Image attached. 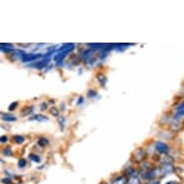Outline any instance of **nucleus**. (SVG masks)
I'll return each mask as SVG.
<instances>
[{"label": "nucleus", "mask_w": 184, "mask_h": 184, "mask_svg": "<svg viewBox=\"0 0 184 184\" xmlns=\"http://www.w3.org/2000/svg\"><path fill=\"white\" fill-rule=\"evenodd\" d=\"M154 149H155L156 153H159L160 155H167L170 152L169 144L165 143V142H162V140H156L154 143Z\"/></svg>", "instance_id": "f257e3e1"}, {"label": "nucleus", "mask_w": 184, "mask_h": 184, "mask_svg": "<svg viewBox=\"0 0 184 184\" xmlns=\"http://www.w3.org/2000/svg\"><path fill=\"white\" fill-rule=\"evenodd\" d=\"M131 160H134L137 163H142L144 160H147V150L144 148H138L135 149V152L133 153V156H131Z\"/></svg>", "instance_id": "f03ea898"}, {"label": "nucleus", "mask_w": 184, "mask_h": 184, "mask_svg": "<svg viewBox=\"0 0 184 184\" xmlns=\"http://www.w3.org/2000/svg\"><path fill=\"white\" fill-rule=\"evenodd\" d=\"M169 125L172 127L173 130L178 131V130L182 129V127H183L182 119H179V118H175V116H172V118H170V124H169Z\"/></svg>", "instance_id": "7ed1b4c3"}, {"label": "nucleus", "mask_w": 184, "mask_h": 184, "mask_svg": "<svg viewBox=\"0 0 184 184\" xmlns=\"http://www.w3.org/2000/svg\"><path fill=\"white\" fill-rule=\"evenodd\" d=\"M48 63H49V58H44L40 61H35V63L29 64V67L30 68H36V69H42L44 67H48Z\"/></svg>", "instance_id": "20e7f679"}, {"label": "nucleus", "mask_w": 184, "mask_h": 184, "mask_svg": "<svg viewBox=\"0 0 184 184\" xmlns=\"http://www.w3.org/2000/svg\"><path fill=\"white\" fill-rule=\"evenodd\" d=\"M112 184H128V178L125 174H118L112 179Z\"/></svg>", "instance_id": "39448f33"}, {"label": "nucleus", "mask_w": 184, "mask_h": 184, "mask_svg": "<svg viewBox=\"0 0 184 184\" xmlns=\"http://www.w3.org/2000/svg\"><path fill=\"white\" fill-rule=\"evenodd\" d=\"M159 163H160V165H170V164H173V159L168 154L167 155H160L159 156Z\"/></svg>", "instance_id": "423d86ee"}, {"label": "nucleus", "mask_w": 184, "mask_h": 184, "mask_svg": "<svg viewBox=\"0 0 184 184\" xmlns=\"http://www.w3.org/2000/svg\"><path fill=\"white\" fill-rule=\"evenodd\" d=\"M2 119L4 122H17V116L15 115H11V114H8V113H2Z\"/></svg>", "instance_id": "0eeeda50"}, {"label": "nucleus", "mask_w": 184, "mask_h": 184, "mask_svg": "<svg viewBox=\"0 0 184 184\" xmlns=\"http://www.w3.org/2000/svg\"><path fill=\"white\" fill-rule=\"evenodd\" d=\"M0 46H2V51H3V53H6V54H9V53H13V51L15 50L10 44H4V43H2V45H0Z\"/></svg>", "instance_id": "6e6552de"}, {"label": "nucleus", "mask_w": 184, "mask_h": 184, "mask_svg": "<svg viewBox=\"0 0 184 184\" xmlns=\"http://www.w3.org/2000/svg\"><path fill=\"white\" fill-rule=\"evenodd\" d=\"M29 120H38V122H46L48 120V116H44V115H40V114H35L33 116L29 118Z\"/></svg>", "instance_id": "1a4fd4ad"}, {"label": "nucleus", "mask_w": 184, "mask_h": 184, "mask_svg": "<svg viewBox=\"0 0 184 184\" xmlns=\"http://www.w3.org/2000/svg\"><path fill=\"white\" fill-rule=\"evenodd\" d=\"M128 184H143V182L139 178V175H137V177H129L128 178Z\"/></svg>", "instance_id": "9d476101"}, {"label": "nucleus", "mask_w": 184, "mask_h": 184, "mask_svg": "<svg viewBox=\"0 0 184 184\" xmlns=\"http://www.w3.org/2000/svg\"><path fill=\"white\" fill-rule=\"evenodd\" d=\"M97 79H98V82L100 83L101 86H105V84H107V76H105L104 74H101V73H99V74H97Z\"/></svg>", "instance_id": "9b49d317"}, {"label": "nucleus", "mask_w": 184, "mask_h": 184, "mask_svg": "<svg viewBox=\"0 0 184 184\" xmlns=\"http://www.w3.org/2000/svg\"><path fill=\"white\" fill-rule=\"evenodd\" d=\"M48 144H49V140H48L45 137H42V138H39V139H38V145L40 147V148L46 147Z\"/></svg>", "instance_id": "f8f14e48"}, {"label": "nucleus", "mask_w": 184, "mask_h": 184, "mask_svg": "<svg viewBox=\"0 0 184 184\" xmlns=\"http://www.w3.org/2000/svg\"><path fill=\"white\" fill-rule=\"evenodd\" d=\"M13 140H14L15 144H23L25 142V137H23V135H14V137H13Z\"/></svg>", "instance_id": "ddd939ff"}, {"label": "nucleus", "mask_w": 184, "mask_h": 184, "mask_svg": "<svg viewBox=\"0 0 184 184\" xmlns=\"http://www.w3.org/2000/svg\"><path fill=\"white\" fill-rule=\"evenodd\" d=\"M18 167L21 168V169H24V168L28 167V162H26L25 158H20V159L18 160Z\"/></svg>", "instance_id": "4468645a"}, {"label": "nucleus", "mask_w": 184, "mask_h": 184, "mask_svg": "<svg viewBox=\"0 0 184 184\" xmlns=\"http://www.w3.org/2000/svg\"><path fill=\"white\" fill-rule=\"evenodd\" d=\"M58 122H59L60 129H61V130H64V127H65V116L59 115V116H58Z\"/></svg>", "instance_id": "2eb2a0df"}, {"label": "nucleus", "mask_w": 184, "mask_h": 184, "mask_svg": "<svg viewBox=\"0 0 184 184\" xmlns=\"http://www.w3.org/2000/svg\"><path fill=\"white\" fill-rule=\"evenodd\" d=\"M29 159L30 160H33V162H35V163H39L42 159H40V156H39L38 154H34V153H31L30 155H29Z\"/></svg>", "instance_id": "dca6fc26"}, {"label": "nucleus", "mask_w": 184, "mask_h": 184, "mask_svg": "<svg viewBox=\"0 0 184 184\" xmlns=\"http://www.w3.org/2000/svg\"><path fill=\"white\" fill-rule=\"evenodd\" d=\"M31 112H33V107H28L26 109H23V112H21V115H29Z\"/></svg>", "instance_id": "f3484780"}, {"label": "nucleus", "mask_w": 184, "mask_h": 184, "mask_svg": "<svg viewBox=\"0 0 184 184\" xmlns=\"http://www.w3.org/2000/svg\"><path fill=\"white\" fill-rule=\"evenodd\" d=\"M95 95H97V91H95L94 89L88 90V94H86V97H88V98H94Z\"/></svg>", "instance_id": "a211bd4d"}, {"label": "nucleus", "mask_w": 184, "mask_h": 184, "mask_svg": "<svg viewBox=\"0 0 184 184\" xmlns=\"http://www.w3.org/2000/svg\"><path fill=\"white\" fill-rule=\"evenodd\" d=\"M3 154H4L5 156H8V155H11V154H13V150H11V148H10V147L5 148V149L3 150Z\"/></svg>", "instance_id": "6ab92c4d"}, {"label": "nucleus", "mask_w": 184, "mask_h": 184, "mask_svg": "<svg viewBox=\"0 0 184 184\" xmlns=\"http://www.w3.org/2000/svg\"><path fill=\"white\" fill-rule=\"evenodd\" d=\"M19 105V103L18 101H15V103H11L10 105H9V110L11 112V110H14V109H17V107Z\"/></svg>", "instance_id": "aec40b11"}, {"label": "nucleus", "mask_w": 184, "mask_h": 184, "mask_svg": "<svg viewBox=\"0 0 184 184\" xmlns=\"http://www.w3.org/2000/svg\"><path fill=\"white\" fill-rule=\"evenodd\" d=\"M50 113H51V115H55V116H58V114H59V110L54 107V108H51L50 109Z\"/></svg>", "instance_id": "412c9836"}, {"label": "nucleus", "mask_w": 184, "mask_h": 184, "mask_svg": "<svg viewBox=\"0 0 184 184\" xmlns=\"http://www.w3.org/2000/svg\"><path fill=\"white\" fill-rule=\"evenodd\" d=\"M145 184H160V182H159V179H154V180H149V182H147Z\"/></svg>", "instance_id": "4be33fe9"}, {"label": "nucleus", "mask_w": 184, "mask_h": 184, "mask_svg": "<svg viewBox=\"0 0 184 184\" xmlns=\"http://www.w3.org/2000/svg\"><path fill=\"white\" fill-rule=\"evenodd\" d=\"M2 182H3V184H10V183H11V178H10V177H9V178H4Z\"/></svg>", "instance_id": "5701e85b"}, {"label": "nucleus", "mask_w": 184, "mask_h": 184, "mask_svg": "<svg viewBox=\"0 0 184 184\" xmlns=\"http://www.w3.org/2000/svg\"><path fill=\"white\" fill-rule=\"evenodd\" d=\"M48 109V103H43L40 105V110H46Z\"/></svg>", "instance_id": "b1692460"}, {"label": "nucleus", "mask_w": 184, "mask_h": 184, "mask_svg": "<svg viewBox=\"0 0 184 184\" xmlns=\"http://www.w3.org/2000/svg\"><path fill=\"white\" fill-rule=\"evenodd\" d=\"M0 142H2V143H6V142H8V137H6V135H2V138H0Z\"/></svg>", "instance_id": "393cba45"}, {"label": "nucleus", "mask_w": 184, "mask_h": 184, "mask_svg": "<svg viewBox=\"0 0 184 184\" xmlns=\"http://www.w3.org/2000/svg\"><path fill=\"white\" fill-rule=\"evenodd\" d=\"M83 101H84V98H83V97H79V99H78L76 104H78V105H80V104H82Z\"/></svg>", "instance_id": "a878e982"}, {"label": "nucleus", "mask_w": 184, "mask_h": 184, "mask_svg": "<svg viewBox=\"0 0 184 184\" xmlns=\"http://www.w3.org/2000/svg\"><path fill=\"white\" fill-rule=\"evenodd\" d=\"M165 184H178V182H174V180H172V182H167Z\"/></svg>", "instance_id": "bb28decb"}, {"label": "nucleus", "mask_w": 184, "mask_h": 184, "mask_svg": "<svg viewBox=\"0 0 184 184\" xmlns=\"http://www.w3.org/2000/svg\"><path fill=\"white\" fill-rule=\"evenodd\" d=\"M100 184H109V183H107V182H101Z\"/></svg>", "instance_id": "cd10ccee"}]
</instances>
